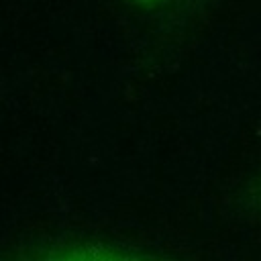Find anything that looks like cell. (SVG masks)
<instances>
[{
	"label": "cell",
	"mask_w": 261,
	"mask_h": 261,
	"mask_svg": "<svg viewBox=\"0 0 261 261\" xmlns=\"http://www.w3.org/2000/svg\"><path fill=\"white\" fill-rule=\"evenodd\" d=\"M245 206L251 208V210H255V212H261V175L247 190V194H245Z\"/></svg>",
	"instance_id": "obj_1"
},
{
	"label": "cell",
	"mask_w": 261,
	"mask_h": 261,
	"mask_svg": "<svg viewBox=\"0 0 261 261\" xmlns=\"http://www.w3.org/2000/svg\"><path fill=\"white\" fill-rule=\"evenodd\" d=\"M53 261H133V259H116V257H102V255H73V257H61Z\"/></svg>",
	"instance_id": "obj_2"
}]
</instances>
